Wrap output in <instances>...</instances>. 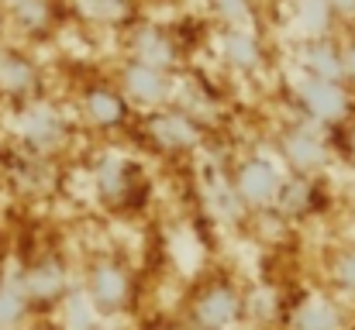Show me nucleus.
Returning a JSON list of instances; mask_svg holds the SVG:
<instances>
[{
    "instance_id": "f257e3e1",
    "label": "nucleus",
    "mask_w": 355,
    "mask_h": 330,
    "mask_svg": "<svg viewBox=\"0 0 355 330\" xmlns=\"http://www.w3.org/2000/svg\"><path fill=\"white\" fill-rule=\"evenodd\" d=\"M276 186H279V179H276V172L266 162H252V165L241 169V179H238V193L241 196L262 203V200H269L276 193Z\"/></svg>"
},
{
    "instance_id": "f03ea898",
    "label": "nucleus",
    "mask_w": 355,
    "mask_h": 330,
    "mask_svg": "<svg viewBox=\"0 0 355 330\" xmlns=\"http://www.w3.org/2000/svg\"><path fill=\"white\" fill-rule=\"evenodd\" d=\"M24 296L28 300H52L62 293V272L55 265H42V268H31L21 282Z\"/></svg>"
},
{
    "instance_id": "7ed1b4c3",
    "label": "nucleus",
    "mask_w": 355,
    "mask_h": 330,
    "mask_svg": "<svg viewBox=\"0 0 355 330\" xmlns=\"http://www.w3.org/2000/svg\"><path fill=\"white\" fill-rule=\"evenodd\" d=\"M21 134H24L31 145H52V141L59 138V124H55L52 113H45V110H31V113L21 117Z\"/></svg>"
},
{
    "instance_id": "20e7f679",
    "label": "nucleus",
    "mask_w": 355,
    "mask_h": 330,
    "mask_svg": "<svg viewBox=\"0 0 355 330\" xmlns=\"http://www.w3.org/2000/svg\"><path fill=\"white\" fill-rule=\"evenodd\" d=\"M235 300L228 296V293H211L204 303H200V324L204 327H225V324H232V317H235Z\"/></svg>"
},
{
    "instance_id": "39448f33",
    "label": "nucleus",
    "mask_w": 355,
    "mask_h": 330,
    "mask_svg": "<svg viewBox=\"0 0 355 330\" xmlns=\"http://www.w3.org/2000/svg\"><path fill=\"white\" fill-rule=\"evenodd\" d=\"M94 293H97V300L104 306H118L121 300H124V275H121L118 268H97Z\"/></svg>"
},
{
    "instance_id": "423d86ee",
    "label": "nucleus",
    "mask_w": 355,
    "mask_h": 330,
    "mask_svg": "<svg viewBox=\"0 0 355 330\" xmlns=\"http://www.w3.org/2000/svg\"><path fill=\"white\" fill-rule=\"evenodd\" d=\"M24 289L21 286H10V282H3L0 286V327H10V324H17L21 320V313H24Z\"/></svg>"
},
{
    "instance_id": "0eeeda50",
    "label": "nucleus",
    "mask_w": 355,
    "mask_h": 330,
    "mask_svg": "<svg viewBox=\"0 0 355 330\" xmlns=\"http://www.w3.org/2000/svg\"><path fill=\"white\" fill-rule=\"evenodd\" d=\"M293 324L297 330H335V313L324 303H307V306H300Z\"/></svg>"
},
{
    "instance_id": "6e6552de",
    "label": "nucleus",
    "mask_w": 355,
    "mask_h": 330,
    "mask_svg": "<svg viewBox=\"0 0 355 330\" xmlns=\"http://www.w3.org/2000/svg\"><path fill=\"white\" fill-rule=\"evenodd\" d=\"M155 134L166 141V145H190L197 134H193V127L183 120V117H162V120H155Z\"/></svg>"
},
{
    "instance_id": "1a4fd4ad",
    "label": "nucleus",
    "mask_w": 355,
    "mask_h": 330,
    "mask_svg": "<svg viewBox=\"0 0 355 330\" xmlns=\"http://www.w3.org/2000/svg\"><path fill=\"white\" fill-rule=\"evenodd\" d=\"M307 104L321 117H335V113H342V93L335 86H314V90H307Z\"/></svg>"
},
{
    "instance_id": "9d476101",
    "label": "nucleus",
    "mask_w": 355,
    "mask_h": 330,
    "mask_svg": "<svg viewBox=\"0 0 355 330\" xmlns=\"http://www.w3.org/2000/svg\"><path fill=\"white\" fill-rule=\"evenodd\" d=\"M286 152H290V158H293L297 165H314V162H321V145H318L314 138H307V134H293L290 145H286Z\"/></svg>"
},
{
    "instance_id": "9b49d317",
    "label": "nucleus",
    "mask_w": 355,
    "mask_h": 330,
    "mask_svg": "<svg viewBox=\"0 0 355 330\" xmlns=\"http://www.w3.org/2000/svg\"><path fill=\"white\" fill-rule=\"evenodd\" d=\"M94 327V317H90V303L83 296H73L69 300V330H90Z\"/></svg>"
},
{
    "instance_id": "f8f14e48",
    "label": "nucleus",
    "mask_w": 355,
    "mask_h": 330,
    "mask_svg": "<svg viewBox=\"0 0 355 330\" xmlns=\"http://www.w3.org/2000/svg\"><path fill=\"white\" fill-rule=\"evenodd\" d=\"M131 90L138 93V97H145V100H152V97H159V76H152V73H145V69H135L131 73Z\"/></svg>"
},
{
    "instance_id": "ddd939ff",
    "label": "nucleus",
    "mask_w": 355,
    "mask_h": 330,
    "mask_svg": "<svg viewBox=\"0 0 355 330\" xmlns=\"http://www.w3.org/2000/svg\"><path fill=\"white\" fill-rule=\"evenodd\" d=\"M90 107H94V113H97L101 120H118V117H121L118 100H111V97H101V93L90 100Z\"/></svg>"
},
{
    "instance_id": "4468645a",
    "label": "nucleus",
    "mask_w": 355,
    "mask_h": 330,
    "mask_svg": "<svg viewBox=\"0 0 355 330\" xmlns=\"http://www.w3.org/2000/svg\"><path fill=\"white\" fill-rule=\"evenodd\" d=\"M0 83L10 86V90H17V86L28 83V69L24 66H0Z\"/></svg>"
},
{
    "instance_id": "2eb2a0df",
    "label": "nucleus",
    "mask_w": 355,
    "mask_h": 330,
    "mask_svg": "<svg viewBox=\"0 0 355 330\" xmlns=\"http://www.w3.org/2000/svg\"><path fill=\"white\" fill-rule=\"evenodd\" d=\"M101 186H104V190H111V193L121 186V165L118 162H107V169L101 172Z\"/></svg>"
},
{
    "instance_id": "dca6fc26",
    "label": "nucleus",
    "mask_w": 355,
    "mask_h": 330,
    "mask_svg": "<svg viewBox=\"0 0 355 330\" xmlns=\"http://www.w3.org/2000/svg\"><path fill=\"white\" fill-rule=\"evenodd\" d=\"M304 200H307V186L304 183H293L290 190H286V207L293 210V207H304Z\"/></svg>"
},
{
    "instance_id": "f3484780",
    "label": "nucleus",
    "mask_w": 355,
    "mask_h": 330,
    "mask_svg": "<svg viewBox=\"0 0 355 330\" xmlns=\"http://www.w3.org/2000/svg\"><path fill=\"white\" fill-rule=\"evenodd\" d=\"M232 55H235V59H241V62H252V45H248V42H232Z\"/></svg>"
},
{
    "instance_id": "a211bd4d",
    "label": "nucleus",
    "mask_w": 355,
    "mask_h": 330,
    "mask_svg": "<svg viewBox=\"0 0 355 330\" xmlns=\"http://www.w3.org/2000/svg\"><path fill=\"white\" fill-rule=\"evenodd\" d=\"M342 279H345V282H349V286L355 289V255L342 262Z\"/></svg>"
},
{
    "instance_id": "6ab92c4d",
    "label": "nucleus",
    "mask_w": 355,
    "mask_h": 330,
    "mask_svg": "<svg viewBox=\"0 0 355 330\" xmlns=\"http://www.w3.org/2000/svg\"><path fill=\"white\" fill-rule=\"evenodd\" d=\"M318 66H321V69H328V73H335V62H331L328 55H318Z\"/></svg>"
},
{
    "instance_id": "aec40b11",
    "label": "nucleus",
    "mask_w": 355,
    "mask_h": 330,
    "mask_svg": "<svg viewBox=\"0 0 355 330\" xmlns=\"http://www.w3.org/2000/svg\"><path fill=\"white\" fill-rule=\"evenodd\" d=\"M352 69H355V55H352Z\"/></svg>"
}]
</instances>
